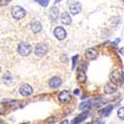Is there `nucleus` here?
Wrapping results in <instances>:
<instances>
[{"label":"nucleus","mask_w":124,"mask_h":124,"mask_svg":"<svg viewBox=\"0 0 124 124\" xmlns=\"http://www.w3.org/2000/svg\"><path fill=\"white\" fill-rule=\"evenodd\" d=\"M11 15L13 16L14 19L20 20L26 16V11L20 6H14L11 10Z\"/></svg>","instance_id":"obj_1"},{"label":"nucleus","mask_w":124,"mask_h":124,"mask_svg":"<svg viewBox=\"0 0 124 124\" xmlns=\"http://www.w3.org/2000/svg\"><path fill=\"white\" fill-rule=\"evenodd\" d=\"M17 51H18L19 55L26 57V56H29L31 54V52H32V47L27 43H21V44H19Z\"/></svg>","instance_id":"obj_2"},{"label":"nucleus","mask_w":124,"mask_h":124,"mask_svg":"<svg viewBox=\"0 0 124 124\" xmlns=\"http://www.w3.org/2000/svg\"><path fill=\"white\" fill-rule=\"evenodd\" d=\"M48 52V46L45 43H39L35 48V54L38 57H43L47 54Z\"/></svg>","instance_id":"obj_3"},{"label":"nucleus","mask_w":124,"mask_h":124,"mask_svg":"<svg viewBox=\"0 0 124 124\" xmlns=\"http://www.w3.org/2000/svg\"><path fill=\"white\" fill-rule=\"evenodd\" d=\"M54 35H55V37H56L58 40L63 41V40H65L66 37H67V32H66V30H65L63 27L59 26V27H56V28H55V30H54Z\"/></svg>","instance_id":"obj_4"},{"label":"nucleus","mask_w":124,"mask_h":124,"mask_svg":"<svg viewBox=\"0 0 124 124\" xmlns=\"http://www.w3.org/2000/svg\"><path fill=\"white\" fill-rule=\"evenodd\" d=\"M71 99V95L70 93L68 91V90H63L62 92H60V94H59V100L62 102V103H64V104H66V103H69Z\"/></svg>","instance_id":"obj_5"},{"label":"nucleus","mask_w":124,"mask_h":124,"mask_svg":"<svg viewBox=\"0 0 124 124\" xmlns=\"http://www.w3.org/2000/svg\"><path fill=\"white\" fill-rule=\"evenodd\" d=\"M20 93H21L23 96H29L33 93V88L30 85L28 84H24L20 87Z\"/></svg>","instance_id":"obj_6"},{"label":"nucleus","mask_w":124,"mask_h":124,"mask_svg":"<svg viewBox=\"0 0 124 124\" xmlns=\"http://www.w3.org/2000/svg\"><path fill=\"white\" fill-rule=\"evenodd\" d=\"M62 85V79L59 77H54L49 80V85L53 88H58Z\"/></svg>","instance_id":"obj_7"},{"label":"nucleus","mask_w":124,"mask_h":124,"mask_svg":"<svg viewBox=\"0 0 124 124\" xmlns=\"http://www.w3.org/2000/svg\"><path fill=\"white\" fill-rule=\"evenodd\" d=\"M122 78H123V74L119 73V70H114L111 75V80L113 81V84L114 82H121L122 84Z\"/></svg>","instance_id":"obj_8"},{"label":"nucleus","mask_w":124,"mask_h":124,"mask_svg":"<svg viewBox=\"0 0 124 124\" xmlns=\"http://www.w3.org/2000/svg\"><path fill=\"white\" fill-rule=\"evenodd\" d=\"M80 11H81V5L79 2H76L73 5H70V12L73 15H77Z\"/></svg>","instance_id":"obj_9"},{"label":"nucleus","mask_w":124,"mask_h":124,"mask_svg":"<svg viewBox=\"0 0 124 124\" xmlns=\"http://www.w3.org/2000/svg\"><path fill=\"white\" fill-rule=\"evenodd\" d=\"M116 90H117V86L115 84H113V82H108L104 86V92H106L108 94L113 93V92H115Z\"/></svg>","instance_id":"obj_10"},{"label":"nucleus","mask_w":124,"mask_h":124,"mask_svg":"<svg viewBox=\"0 0 124 124\" xmlns=\"http://www.w3.org/2000/svg\"><path fill=\"white\" fill-rule=\"evenodd\" d=\"M97 55H98L97 51L94 50V49H87V50L85 51V57H86V59H88V60H90V61L96 59Z\"/></svg>","instance_id":"obj_11"},{"label":"nucleus","mask_w":124,"mask_h":124,"mask_svg":"<svg viewBox=\"0 0 124 124\" xmlns=\"http://www.w3.org/2000/svg\"><path fill=\"white\" fill-rule=\"evenodd\" d=\"M30 27H31V30L33 31V33H35V34L39 33L40 31L42 30V24H41L40 21H33L31 23Z\"/></svg>","instance_id":"obj_12"},{"label":"nucleus","mask_w":124,"mask_h":124,"mask_svg":"<svg viewBox=\"0 0 124 124\" xmlns=\"http://www.w3.org/2000/svg\"><path fill=\"white\" fill-rule=\"evenodd\" d=\"M61 21L64 25H70V23H71L70 15L68 12H64L61 15Z\"/></svg>","instance_id":"obj_13"},{"label":"nucleus","mask_w":124,"mask_h":124,"mask_svg":"<svg viewBox=\"0 0 124 124\" xmlns=\"http://www.w3.org/2000/svg\"><path fill=\"white\" fill-rule=\"evenodd\" d=\"M58 18H59V9L57 7H53L51 9V12H50V19L53 22H57Z\"/></svg>","instance_id":"obj_14"},{"label":"nucleus","mask_w":124,"mask_h":124,"mask_svg":"<svg viewBox=\"0 0 124 124\" xmlns=\"http://www.w3.org/2000/svg\"><path fill=\"white\" fill-rule=\"evenodd\" d=\"M91 101V106H100V105H103V104H105L106 103V99L104 98H94V99H90Z\"/></svg>","instance_id":"obj_15"},{"label":"nucleus","mask_w":124,"mask_h":124,"mask_svg":"<svg viewBox=\"0 0 124 124\" xmlns=\"http://www.w3.org/2000/svg\"><path fill=\"white\" fill-rule=\"evenodd\" d=\"M87 115H88V113H87V112H84V113H81L80 115H78V117H76V118H75L74 122H71V124H78L79 122L84 121V120L87 117Z\"/></svg>","instance_id":"obj_16"},{"label":"nucleus","mask_w":124,"mask_h":124,"mask_svg":"<svg viewBox=\"0 0 124 124\" xmlns=\"http://www.w3.org/2000/svg\"><path fill=\"white\" fill-rule=\"evenodd\" d=\"M113 109V106L112 105H109V106H107V107H105L104 109H102V110H100L99 111V113L100 114H102V115H104V116H107L109 113L111 112V110Z\"/></svg>","instance_id":"obj_17"},{"label":"nucleus","mask_w":124,"mask_h":124,"mask_svg":"<svg viewBox=\"0 0 124 124\" xmlns=\"http://www.w3.org/2000/svg\"><path fill=\"white\" fill-rule=\"evenodd\" d=\"M89 107H91V101H90V100L82 102L81 104L79 105V108H80L81 110H87Z\"/></svg>","instance_id":"obj_18"},{"label":"nucleus","mask_w":124,"mask_h":124,"mask_svg":"<svg viewBox=\"0 0 124 124\" xmlns=\"http://www.w3.org/2000/svg\"><path fill=\"white\" fill-rule=\"evenodd\" d=\"M86 79V77H85V71H78V80L79 82H85Z\"/></svg>","instance_id":"obj_19"},{"label":"nucleus","mask_w":124,"mask_h":124,"mask_svg":"<svg viewBox=\"0 0 124 124\" xmlns=\"http://www.w3.org/2000/svg\"><path fill=\"white\" fill-rule=\"evenodd\" d=\"M35 1H37L38 3H40L43 7H47L48 4H49V2H50V0H35Z\"/></svg>","instance_id":"obj_20"},{"label":"nucleus","mask_w":124,"mask_h":124,"mask_svg":"<svg viewBox=\"0 0 124 124\" xmlns=\"http://www.w3.org/2000/svg\"><path fill=\"white\" fill-rule=\"evenodd\" d=\"M124 108L123 107H121V108H119V110H118V112H117V114H118V116H119V118L121 119V120H123L124 119Z\"/></svg>","instance_id":"obj_21"},{"label":"nucleus","mask_w":124,"mask_h":124,"mask_svg":"<svg viewBox=\"0 0 124 124\" xmlns=\"http://www.w3.org/2000/svg\"><path fill=\"white\" fill-rule=\"evenodd\" d=\"M78 59V55H76V56L73 58V69H74L75 66H76V62H77Z\"/></svg>","instance_id":"obj_22"},{"label":"nucleus","mask_w":124,"mask_h":124,"mask_svg":"<svg viewBox=\"0 0 124 124\" xmlns=\"http://www.w3.org/2000/svg\"><path fill=\"white\" fill-rule=\"evenodd\" d=\"M9 1H10V0H1V4H2V5H5V4H7Z\"/></svg>","instance_id":"obj_23"},{"label":"nucleus","mask_w":124,"mask_h":124,"mask_svg":"<svg viewBox=\"0 0 124 124\" xmlns=\"http://www.w3.org/2000/svg\"><path fill=\"white\" fill-rule=\"evenodd\" d=\"M3 112V104L2 103H0V113Z\"/></svg>","instance_id":"obj_24"},{"label":"nucleus","mask_w":124,"mask_h":124,"mask_svg":"<svg viewBox=\"0 0 124 124\" xmlns=\"http://www.w3.org/2000/svg\"><path fill=\"white\" fill-rule=\"evenodd\" d=\"M61 124H69V121H68V120H65V121H63V122H62Z\"/></svg>","instance_id":"obj_25"},{"label":"nucleus","mask_w":124,"mask_h":124,"mask_svg":"<svg viewBox=\"0 0 124 124\" xmlns=\"http://www.w3.org/2000/svg\"><path fill=\"white\" fill-rule=\"evenodd\" d=\"M75 93H77V94L78 93V89H76V90H75Z\"/></svg>","instance_id":"obj_26"},{"label":"nucleus","mask_w":124,"mask_h":124,"mask_svg":"<svg viewBox=\"0 0 124 124\" xmlns=\"http://www.w3.org/2000/svg\"><path fill=\"white\" fill-rule=\"evenodd\" d=\"M60 1H62V0H56V3H59Z\"/></svg>","instance_id":"obj_27"},{"label":"nucleus","mask_w":124,"mask_h":124,"mask_svg":"<svg viewBox=\"0 0 124 124\" xmlns=\"http://www.w3.org/2000/svg\"><path fill=\"white\" fill-rule=\"evenodd\" d=\"M0 124H4V123H3V122H2L1 120H0Z\"/></svg>","instance_id":"obj_28"},{"label":"nucleus","mask_w":124,"mask_h":124,"mask_svg":"<svg viewBox=\"0 0 124 124\" xmlns=\"http://www.w3.org/2000/svg\"><path fill=\"white\" fill-rule=\"evenodd\" d=\"M0 71H1V67H0Z\"/></svg>","instance_id":"obj_29"},{"label":"nucleus","mask_w":124,"mask_h":124,"mask_svg":"<svg viewBox=\"0 0 124 124\" xmlns=\"http://www.w3.org/2000/svg\"><path fill=\"white\" fill-rule=\"evenodd\" d=\"M101 124H104V123H101Z\"/></svg>","instance_id":"obj_30"},{"label":"nucleus","mask_w":124,"mask_h":124,"mask_svg":"<svg viewBox=\"0 0 124 124\" xmlns=\"http://www.w3.org/2000/svg\"><path fill=\"white\" fill-rule=\"evenodd\" d=\"M26 124H28V123H26Z\"/></svg>","instance_id":"obj_31"},{"label":"nucleus","mask_w":124,"mask_h":124,"mask_svg":"<svg viewBox=\"0 0 124 124\" xmlns=\"http://www.w3.org/2000/svg\"><path fill=\"white\" fill-rule=\"evenodd\" d=\"M122 1H123V0H122Z\"/></svg>","instance_id":"obj_32"}]
</instances>
